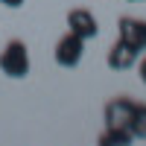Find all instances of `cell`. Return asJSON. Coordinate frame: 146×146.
Wrapping results in <instances>:
<instances>
[{
    "mask_svg": "<svg viewBox=\"0 0 146 146\" xmlns=\"http://www.w3.org/2000/svg\"><path fill=\"white\" fill-rule=\"evenodd\" d=\"M0 70H3L9 79H23L29 73V50H27L23 41L12 38L3 47V53H0Z\"/></svg>",
    "mask_w": 146,
    "mask_h": 146,
    "instance_id": "obj_1",
    "label": "cell"
},
{
    "mask_svg": "<svg viewBox=\"0 0 146 146\" xmlns=\"http://www.w3.org/2000/svg\"><path fill=\"white\" fill-rule=\"evenodd\" d=\"M82 53H85V38H79L76 32H64L62 38L56 41V50H53V56H56V64L58 67H76L79 62H82Z\"/></svg>",
    "mask_w": 146,
    "mask_h": 146,
    "instance_id": "obj_2",
    "label": "cell"
},
{
    "mask_svg": "<svg viewBox=\"0 0 146 146\" xmlns=\"http://www.w3.org/2000/svg\"><path fill=\"white\" fill-rule=\"evenodd\" d=\"M117 38L126 41L131 50L137 53H146V21L143 18H120L117 23Z\"/></svg>",
    "mask_w": 146,
    "mask_h": 146,
    "instance_id": "obj_3",
    "label": "cell"
},
{
    "mask_svg": "<svg viewBox=\"0 0 146 146\" xmlns=\"http://www.w3.org/2000/svg\"><path fill=\"white\" fill-rule=\"evenodd\" d=\"M131 111H135V100L131 96H114V100L105 102V126H123L129 129V120H131Z\"/></svg>",
    "mask_w": 146,
    "mask_h": 146,
    "instance_id": "obj_4",
    "label": "cell"
},
{
    "mask_svg": "<svg viewBox=\"0 0 146 146\" xmlns=\"http://www.w3.org/2000/svg\"><path fill=\"white\" fill-rule=\"evenodd\" d=\"M67 29L88 41V38H96V35H100V23H96L94 12H88V9H70L67 12Z\"/></svg>",
    "mask_w": 146,
    "mask_h": 146,
    "instance_id": "obj_5",
    "label": "cell"
},
{
    "mask_svg": "<svg viewBox=\"0 0 146 146\" xmlns=\"http://www.w3.org/2000/svg\"><path fill=\"white\" fill-rule=\"evenodd\" d=\"M137 50H131V47L126 44V41H114L111 44V50H108V56H105V64L111 67V70H129V67H135L137 64Z\"/></svg>",
    "mask_w": 146,
    "mask_h": 146,
    "instance_id": "obj_6",
    "label": "cell"
},
{
    "mask_svg": "<svg viewBox=\"0 0 146 146\" xmlns=\"http://www.w3.org/2000/svg\"><path fill=\"white\" fill-rule=\"evenodd\" d=\"M131 140V131L129 129H123V126H105V131L100 135V143L102 146H129Z\"/></svg>",
    "mask_w": 146,
    "mask_h": 146,
    "instance_id": "obj_7",
    "label": "cell"
},
{
    "mask_svg": "<svg viewBox=\"0 0 146 146\" xmlns=\"http://www.w3.org/2000/svg\"><path fill=\"white\" fill-rule=\"evenodd\" d=\"M129 131H131V137L146 140V102H135V111H131V120H129Z\"/></svg>",
    "mask_w": 146,
    "mask_h": 146,
    "instance_id": "obj_8",
    "label": "cell"
},
{
    "mask_svg": "<svg viewBox=\"0 0 146 146\" xmlns=\"http://www.w3.org/2000/svg\"><path fill=\"white\" fill-rule=\"evenodd\" d=\"M3 6H9V9H18V6H23V0H0Z\"/></svg>",
    "mask_w": 146,
    "mask_h": 146,
    "instance_id": "obj_9",
    "label": "cell"
},
{
    "mask_svg": "<svg viewBox=\"0 0 146 146\" xmlns=\"http://www.w3.org/2000/svg\"><path fill=\"white\" fill-rule=\"evenodd\" d=\"M140 82L146 85V58H143V62H140Z\"/></svg>",
    "mask_w": 146,
    "mask_h": 146,
    "instance_id": "obj_10",
    "label": "cell"
},
{
    "mask_svg": "<svg viewBox=\"0 0 146 146\" xmlns=\"http://www.w3.org/2000/svg\"><path fill=\"white\" fill-rule=\"evenodd\" d=\"M129 3H143V0H129Z\"/></svg>",
    "mask_w": 146,
    "mask_h": 146,
    "instance_id": "obj_11",
    "label": "cell"
}]
</instances>
